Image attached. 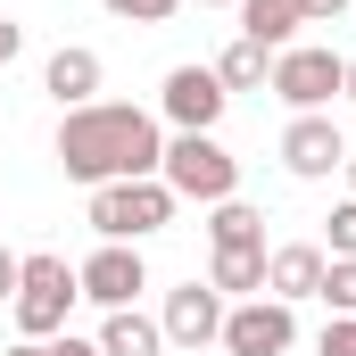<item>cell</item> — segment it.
I'll use <instances>...</instances> for the list:
<instances>
[{
  "label": "cell",
  "mask_w": 356,
  "mask_h": 356,
  "mask_svg": "<svg viewBox=\"0 0 356 356\" xmlns=\"http://www.w3.org/2000/svg\"><path fill=\"white\" fill-rule=\"evenodd\" d=\"M17 50H25V25H17V17H0V67H8Z\"/></svg>",
  "instance_id": "cell-23"
},
{
  "label": "cell",
  "mask_w": 356,
  "mask_h": 356,
  "mask_svg": "<svg viewBox=\"0 0 356 356\" xmlns=\"http://www.w3.org/2000/svg\"><path fill=\"white\" fill-rule=\"evenodd\" d=\"M42 356H99V340H75V332H58V340H50Z\"/></svg>",
  "instance_id": "cell-22"
},
{
  "label": "cell",
  "mask_w": 356,
  "mask_h": 356,
  "mask_svg": "<svg viewBox=\"0 0 356 356\" xmlns=\"http://www.w3.org/2000/svg\"><path fill=\"white\" fill-rule=\"evenodd\" d=\"M298 8H307V25H332V17H340L348 0H298Z\"/></svg>",
  "instance_id": "cell-24"
},
{
  "label": "cell",
  "mask_w": 356,
  "mask_h": 356,
  "mask_svg": "<svg viewBox=\"0 0 356 356\" xmlns=\"http://www.w3.org/2000/svg\"><path fill=\"white\" fill-rule=\"evenodd\" d=\"M266 75H273V50H257V42H232V50L216 58V83L224 91H257Z\"/></svg>",
  "instance_id": "cell-17"
},
{
  "label": "cell",
  "mask_w": 356,
  "mask_h": 356,
  "mask_svg": "<svg viewBox=\"0 0 356 356\" xmlns=\"http://www.w3.org/2000/svg\"><path fill=\"white\" fill-rule=\"evenodd\" d=\"M282 166H290L298 182H323L332 166H348L340 124H332V116H290V124H282Z\"/></svg>",
  "instance_id": "cell-10"
},
{
  "label": "cell",
  "mask_w": 356,
  "mask_h": 356,
  "mask_svg": "<svg viewBox=\"0 0 356 356\" xmlns=\"http://www.w3.org/2000/svg\"><path fill=\"white\" fill-rule=\"evenodd\" d=\"M166 224H175V191H166L158 175L99 182V191H91V232H99V241H133V249H141V241L166 232Z\"/></svg>",
  "instance_id": "cell-3"
},
{
  "label": "cell",
  "mask_w": 356,
  "mask_h": 356,
  "mask_svg": "<svg viewBox=\"0 0 356 356\" xmlns=\"http://www.w3.org/2000/svg\"><path fill=\"white\" fill-rule=\"evenodd\" d=\"M224 108H232V91L216 83V67H175L166 91H158V116H166L175 133H216Z\"/></svg>",
  "instance_id": "cell-8"
},
{
  "label": "cell",
  "mask_w": 356,
  "mask_h": 356,
  "mask_svg": "<svg viewBox=\"0 0 356 356\" xmlns=\"http://www.w3.org/2000/svg\"><path fill=\"white\" fill-rule=\"evenodd\" d=\"M75 290H83L99 315H116V307H133V298L149 290V266H141V249H133V241H99L83 266H75Z\"/></svg>",
  "instance_id": "cell-7"
},
{
  "label": "cell",
  "mask_w": 356,
  "mask_h": 356,
  "mask_svg": "<svg viewBox=\"0 0 356 356\" xmlns=\"http://www.w3.org/2000/svg\"><path fill=\"white\" fill-rule=\"evenodd\" d=\"M158 332H166V348H207V340L224 332V290H207V282H182V290H166Z\"/></svg>",
  "instance_id": "cell-9"
},
{
  "label": "cell",
  "mask_w": 356,
  "mask_h": 356,
  "mask_svg": "<svg viewBox=\"0 0 356 356\" xmlns=\"http://www.w3.org/2000/svg\"><path fill=\"white\" fill-rule=\"evenodd\" d=\"M99 8H108V17H124V25H166L182 0H99Z\"/></svg>",
  "instance_id": "cell-19"
},
{
  "label": "cell",
  "mask_w": 356,
  "mask_h": 356,
  "mask_svg": "<svg viewBox=\"0 0 356 356\" xmlns=\"http://www.w3.org/2000/svg\"><path fill=\"white\" fill-rule=\"evenodd\" d=\"M323 257H356V199L332 207V241H323Z\"/></svg>",
  "instance_id": "cell-20"
},
{
  "label": "cell",
  "mask_w": 356,
  "mask_h": 356,
  "mask_svg": "<svg viewBox=\"0 0 356 356\" xmlns=\"http://www.w3.org/2000/svg\"><path fill=\"white\" fill-rule=\"evenodd\" d=\"M17 266H25V257H8V249H0V298H17Z\"/></svg>",
  "instance_id": "cell-25"
},
{
  "label": "cell",
  "mask_w": 356,
  "mask_h": 356,
  "mask_svg": "<svg viewBox=\"0 0 356 356\" xmlns=\"http://www.w3.org/2000/svg\"><path fill=\"white\" fill-rule=\"evenodd\" d=\"M348 182H356V149H348ZM348 199H356V191H348Z\"/></svg>",
  "instance_id": "cell-29"
},
{
  "label": "cell",
  "mask_w": 356,
  "mask_h": 356,
  "mask_svg": "<svg viewBox=\"0 0 356 356\" xmlns=\"http://www.w3.org/2000/svg\"><path fill=\"white\" fill-rule=\"evenodd\" d=\"M199 8H241V0H199Z\"/></svg>",
  "instance_id": "cell-28"
},
{
  "label": "cell",
  "mask_w": 356,
  "mask_h": 356,
  "mask_svg": "<svg viewBox=\"0 0 356 356\" xmlns=\"http://www.w3.org/2000/svg\"><path fill=\"white\" fill-rule=\"evenodd\" d=\"M207 290H224V298H266V249H216Z\"/></svg>",
  "instance_id": "cell-15"
},
{
  "label": "cell",
  "mask_w": 356,
  "mask_h": 356,
  "mask_svg": "<svg viewBox=\"0 0 356 356\" xmlns=\"http://www.w3.org/2000/svg\"><path fill=\"white\" fill-rule=\"evenodd\" d=\"M315 356H356V315H332L323 340H315Z\"/></svg>",
  "instance_id": "cell-21"
},
{
  "label": "cell",
  "mask_w": 356,
  "mask_h": 356,
  "mask_svg": "<svg viewBox=\"0 0 356 356\" xmlns=\"http://www.w3.org/2000/svg\"><path fill=\"white\" fill-rule=\"evenodd\" d=\"M207 241H216V249H266V216L241 207V199H216V207H207Z\"/></svg>",
  "instance_id": "cell-16"
},
{
  "label": "cell",
  "mask_w": 356,
  "mask_h": 356,
  "mask_svg": "<svg viewBox=\"0 0 356 356\" xmlns=\"http://www.w3.org/2000/svg\"><path fill=\"white\" fill-rule=\"evenodd\" d=\"M99 356H166L158 315H141V307H116V315L99 323Z\"/></svg>",
  "instance_id": "cell-14"
},
{
  "label": "cell",
  "mask_w": 356,
  "mask_h": 356,
  "mask_svg": "<svg viewBox=\"0 0 356 356\" xmlns=\"http://www.w3.org/2000/svg\"><path fill=\"white\" fill-rule=\"evenodd\" d=\"M158 182H166L175 199L216 207V199H232V191H241V158H232L216 133H175V141H166V158H158Z\"/></svg>",
  "instance_id": "cell-2"
},
{
  "label": "cell",
  "mask_w": 356,
  "mask_h": 356,
  "mask_svg": "<svg viewBox=\"0 0 356 356\" xmlns=\"http://www.w3.org/2000/svg\"><path fill=\"white\" fill-rule=\"evenodd\" d=\"M99 83H108V67H99V50H83V42L50 50V67H42V91H50L58 108H91Z\"/></svg>",
  "instance_id": "cell-12"
},
{
  "label": "cell",
  "mask_w": 356,
  "mask_h": 356,
  "mask_svg": "<svg viewBox=\"0 0 356 356\" xmlns=\"http://www.w3.org/2000/svg\"><path fill=\"white\" fill-rule=\"evenodd\" d=\"M42 348H50V340H17V348H8V356H42Z\"/></svg>",
  "instance_id": "cell-26"
},
{
  "label": "cell",
  "mask_w": 356,
  "mask_h": 356,
  "mask_svg": "<svg viewBox=\"0 0 356 356\" xmlns=\"http://www.w3.org/2000/svg\"><path fill=\"white\" fill-rule=\"evenodd\" d=\"M273 99H290L298 116H323L332 108V91L348 83V58L340 50H323V42H290V50H273Z\"/></svg>",
  "instance_id": "cell-5"
},
{
  "label": "cell",
  "mask_w": 356,
  "mask_h": 356,
  "mask_svg": "<svg viewBox=\"0 0 356 356\" xmlns=\"http://www.w3.org/2000/svg\"><path fill=\"white\" fill-rule=\"evenodd\" d=\"M158 158H166V133L133 99H91V108H67V124H58V166L83 191L141 182V175H158Z\"/></svg>",
  "instance_id": "cell-1"
},
{
  "label": "cell",
  "mask_w": 356,
  "mask_h": 356,
  "mask_svg": "<svg viewBox=\"0 0 356 356\" xmlns=\"http://www.w3.org/2000/svg\"><path fill=\"white\" fill-rule=\"evenodd\" d=\"M340 91H348V99H356V58H348V83H340Z\"/></svg>",
  "instance_id": "cell-27"
},
{
  "label": "cell",
  "mask_w": 356,
  "mask_h": 356,
  "mask_svg": "<svg viewBox=\"0 0 356 356\" xmlns=\"http://www.w3.org/2000/svg\"><path fill=\"white\" fill-rule=\"evenodd\" d=\"M75 298H83V290H75V266H67V257H25L8 307H17V332H25V340H58L67 315H75Z\"/></svg>",
  "instance_id": "cell-4"
},
{
  "label": "cell",
  "mask_w": 356,
  "mask_h": 356,
  "mask_svg": "<svg viewBox=\"0 0 356 356\" xmlns=\"http://www.w3.org/2000/svg\"><path fill=\"white\" fill-rule=\"evenodd\" d=\"M323 298H332V315H356V257L323 266Z\"/></svg>",
  "instance_id": "cell-18"
},
{
  "label": "cell",
  "mask_w": 356,
  "mask_h": 356,
  "mask_svg": "<svg viewBox=\"0 0 356 356\" xmlns=\"http://www.w3.org/2000/svg\"><path fill=\"white\" fill-rule=\"evenodd\" d=\"M298 25H307L298 0H241V42H257V50H290Z\"/></svg>",
  "instance_id": "cell-13"
},
{
  "label": "cell",
  "mask_w": 356,
  "mask_h": 356,
  "mask_svg": "<svg viewBox=\"0 0 356 356\" xmlns=\"http://www.w3.org/2000/svg\"><path fill=\"white\" fill-rule=\"evenodd\" d=\"M323 249L315 241H282V249H266V298H282V307H298V298H323Z\"/></svg>",
  "instance_id": "cell-11"
},
{
  "label": "cell",
  "mask_w": 356,
  "mask_h": 356,
  "mask_svg": "<svg viewBox=\"0 0 356 356\" xmlns=\"http://www.w3.org/2000/svg\"><path fill=\"white\" fill-rule=\"evenodd\" d=\"M216 348L224 356H290L298 348V307H282V298H241V307H224Z\"/></svg>",
  "instance_id": "cell-6"
}]
</instances>
